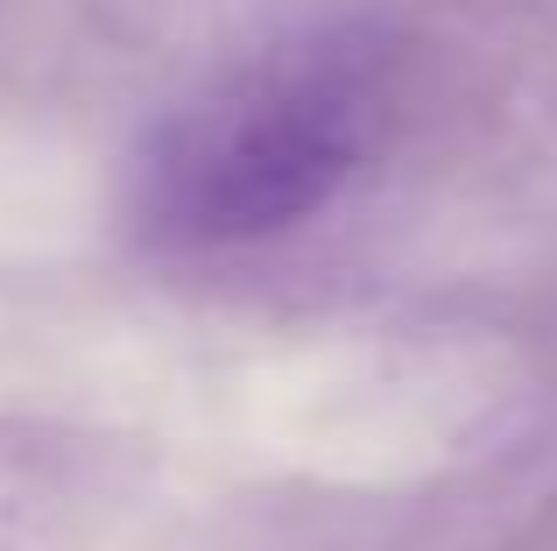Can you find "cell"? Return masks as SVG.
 <instances>
[{"instance_id":"1","label":"cell","mask_w":557,"mask_h":551,"mask_svg":"<svg viewBox=\"0 0 557 551\" xmlns=\"http://www.w3.org/2000/svg\"><path fill=\"white\" fill-rule=\"evenodd\" d=\"M395 50L368 22L311 28L226 71L149 135L135 212L170 248H233L311 220L381 142Z\"/></svg>"}]
</instances>
